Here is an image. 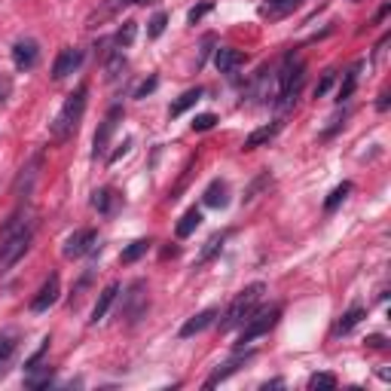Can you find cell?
I'll use <instances>...</instances> for the list:
<instances>
[{
	"label": "cell",
	"mask_w": 391,
	"mask_h": 391,
	"mask_svg": "<svg viewBox=\"0 0 391 391\" xmlns=\"http://www.w3.org/2000/svg\"><path fill=\"white\" fill-rule=\"evenodd\" d=\"M122 71H126V56H122V52H113V56L107 58V65H104V80L107 83L119 80Z\"/></svg>",
	"instance_id": "obj_21"
},
{
	"label": "cell",
	"mask_w": 391,
	"mask_h": 391,
	"mask_svg": "<svg viewBox=\"0 0 391 391\" xmlns=\"http://www.w3.org/2000/svg\"><path fill=\"white\" fill-rule=\"evenodd\" d=\"M199 224H202V211H199V208H190V211L178 220V226H174V235H178V239H187V235H193L196 229H199Z\"/></svg>",
	"instance_id": "obj_17"
},
{
	"label": "cell",
	"mask_w": 391,
	"mask_h": 391,
	"mask_svg": "<svg viewBox=\"0 0 391 391\" xmlns=\"http://www.w3.org/2000/svg\"><path fill=\"white\" fill-rule=\"evenodd\" d=\"M117 294H119V285L113 281V285H107L101 294H98V303H95V309H92V324H98V321H104V315L110 312V306H113V300H117Z\"/></svg>",
	"instance_id": "obj_14"
},
{
	"label": "cell",
	"mask_w": 391,
	"mask_h": 391,
	"mask_svg": "<svg viewBox=\"0 0 391 391\" xmlns=\"http://www.w3.org/2000/svg\"><path fill=\"white\" fill-rule=\"evenodd\" d=\"M251 358H254V351H235V355L229 358L224 367H217V370H214L211 376L205 379V388H214V385H220V382H226L229 376H233V373H239L242 367L251 361Z\"/></svg>",
	"instance_id": "obj_8"
},
{
	"label": "cell",
	"mask_w": 391,
	"mask_h": 391,
	"mask_svg": "<svg viewBox=\"0 0 391 391\" xmlns=\"http://www.w3.org/2000/svg\"><path fill=\"white\" fill-rule=\"evenodd\" d=\"M333 83H336V71H324V76L315 83V98H324L327 92H331Z\"/></svg>",
	"instance_id": "obj_32"
},
{
	"label": "cell",
	"mask_w": 391,
	"mask_h": 391,
	"mask_svg": "<svg viewBox=\"0 0 391 391\" xmlns=\"http://www.w3.org/2000/svg\"><path fill=\"white\" fill-rule=\"evenodd\" d=\"M278 128H281V122H269V126H260L254 128L248 138H244V144H242V150H257V147H263V144H269L275 135H278Z\"/></svg>",
	"instance_id": "obj_13"
},
{
	"label": "cell",
	"mask_w": 391,
	"mask_h": 391,
	"mask_svg": "<svg viewBox=\"0 0 391 391\" xmlns=\"http://www.w3.org/2000/svg\"><path fill=\"white\" fill-rule=\"evenodd\" d=\"M119 119H122V107H110V113L104 117V122H101V128L95 132V141H92V156H104V150H107V144H110V138H113V132H117V126H119Z\"/></svg>",
	"instance_id": "obj_6"
},
{
	"label": "cell",
	"mask_w": 391,
	"mask_h": 391,
	"mask_svg": "<svg viewBox=\"0 0 391 391\" xmlns=\"http://www.w3.org/2000/svg\"><path fill=\"white\" fill-rule=\"evenodd\" d=\"M229 239V233H217V235H211L208 242H205V248H202V254H199V263H205V260H211L214 254H217L220 248H224V242Z\"/></svg>",
	"instance_id": "obj_25"
},
{
	"label": "cell",
	"mask_w": 391,
	"mask_h": 391,
	"mask_svg": "<svg viewBox=\"0 0 391 391\" xmlns=\"http://www.w3.org/2000/svg\"><path fill=\"white\" fill-rule=\"evenodd\" d=\"M367 346H373V349H382V346H385V336H370V340H367Z\"/></svg>",
	"instance_id": "obj_38"
},
{
	"label": "cell",
	"mask_w": 391,
	"mask_h": 391,
	"mask_svg": "<svg viewBox=\"0 0 391 391\" xmlns=\"http://www.w3.org/2000/svg\"><path fill=\"white\" fill-rule=\"evenodd\" d=\"M379 110H388V92H385V95H379Z\"/></svg>",
	"instance_id": "obj_40"
},
{
	"label": "cell",
	"mask_w": 391,
	"mask_h": 391,
	"mask_svg": "<svg viewBox=\"0 0 391 391\" xmlns=\"http://www.w3.org/2000/svg\"><path fill=\"white\" fill-rule=\"evenodd\" d=\"M281 318V306H272V309H263V312H251L248 321L242 324V333H239V349H244V342H254L257 336L269 333Z\"/></svg>",
	"instance_id": "obj_4"
},
{
	"label": "cell",
	"mask_w": 391,
	"mask_h": 391,
	"mask_svg": "<svg viewBox=\"0 0 391 391\" xmlns=\"http://www.w3.org/2000/svg\"><path fill=\"white\" fill-rule=\"evenodd\" d=\"M6 92H10V80H3V83H0V104L6 101Z\"/></svg>",
	"instance_id": "obj_39"
},
{
	"label": "cell",
	"mask_w": 391,
	"mask_h": 391,
	"mask_svg": "<svg viewBox=\"0 0 391 391\" xmlns=\"http://www.w3.org/2000/svg\"><path fill=\"white\" fill-rule=\"evenodd\" d=\"M147 248H150V239H138V242H132L126 251H122L119 260L122 263H135V260H141L144 254H147Z\"/></svg>",
	"instance_id": "obj_23"
},
{
	"label": "cell",
	"mask_w": 391,
	"mask_h": 391,
	"mask_svg": "<svg viewBox=\"0 0 391 391\" xmlns=\"http://www.w3.org/2000/svg\"><path fill=\"white\" fill-rule=\"evenodd\" d=\"M211 10H214V3H211V0H202V3H196L193 10H190L187 22H190V25H199V22H202V19H205V15H208Z\"/></svg>",
	"instance_id": "obj_30"
},
{
	"label": "cell",
	"mask_w": 391,
	"mask_h": 391,
	"mask_svg": "<svg viewBox=\"0 0 391 391\" xmlns=\"http://www.w3.org/2000/svg\"><path fill=\"white\" fill-rule=\"evenodd\" d=\"M37 58H40V46L34 40H19L13 46V61L19 71H31L37 65Z\"/></svg>",
	"instance_id": "obj_11"
},
{
	"label": "cell",
	"mask_w": 391,
	"mask_h": 391,
	"mask_svg": "<svg viewBox=\"0 0 391 391\" xmlns=\"http://www.w3.org/2000/svg\"><path fill=\"white\" fill-rule=\"evenodd\" d=\"M92 205H95L101 214H110L113 211V205H117V193H113L110 187H104V190H95V196H92Z\"/></svg>",
	"instance_id": "obj_22"
},
{
	"label": "cell",
	"mask_w": 391,
	"mask_h": 391,
	"mask_svg": "<svg viewBox=\"0 0 391 391\" xmlns=\"http://www.w3.org/2000/svg\"><path fill=\"white\" fill-rule=\"evenodd\" d=\"M300 3H303V0H266L263 13H266V15H272V19H281V15L294 13Z\"/></svg>",
	"instance_id": "obj_20"
},
{
	"label": "cell",
	"mask_w": 391,
	"mask_h": 391,
	"mask_svg": "<svg viewBox=\"0 0 391 391\" xmlns=\"http://www.w3.org/2000/svg\"><path fill=\"white\" fill-rule=\"evenodd\" d=\"M159 86V80H156V76H150V80H144L141 83V86H138V92H135V98H147L150 95V92L153 89H156Z\"/></svg>",
	"instance_id": "obj_34"
},
{
	"label": "cell",
	"mask_w": 391,
	"mask_h": 391,
	"mask_svg": "<svg viewBox=\"0 0 391 391\" xmlns=\"http://www.w3.org/2000/svg\"><path fill=\"white\" fill-rule=\"evenodd\" d=\"M309 388L333 391L336 388V376H333V373H315V376H309Z\"/></svg>",
	"instance_id": "obj_28"
},
{
	"label": "cell",
	"mask_w": 391,
	"mask_h": 391,
	"mask_svg": "<svg viewBox=\"0 0 391 391\" xmlns=\"http://www.w3.org/2000/svg\"><path fill=\"white\" fill-rule=\"evenodd\" d=\"M199 98H202V89H187V92H183V95L178 98V101L168 107V117H181V113H187L190 107L199 101Z\"/></svg>",
	"instance_id": "obj_18"
},
{
	"label": "cell",
	"mask_w": 391,
	"mask_h": 391,
	"mask_svg": "<svg viewBox=\"0 0 391 391\" xmlns=\"http://www.w3.org/2000/svg\"><path fill=\"white\" fill-rule=\"evenodd\" d=\"M266 294V285L263 281H254V285H248L242 290L239 297H235L233 303H229V309L224 312V321H220V333L226 331H235V327H242L244 321H248V315L257 309V303L263 300Z\"/></svg>",
	"instance_id": "obj_3"
},
{
	"label": "cell",
	"mask_w": 391,
	"mask_h": 391,
	"mask_svg": "<svg viewBox=\"0 0 391 391\" xmlns=\"http://www.w3.org/2000/svg\"><path fill=\"white\" fill-rule=\"evenodd\" d=\"M364 315H367V312L361 309V306H351L346 315L340 318V324H336V333H340V336H342V333H351L358 324H361V318H364Z\"/></svg>",
	"instance_id": "obj_19"
},
{
	"label": "cell",
	"mask_w": 391,
	"mask_h": 391,
	"mask_svg": "<svg viewBox=\"0 0 391 391\" xmlns=\"http://www.w3.org/2000/svg\"><path fill=\"white\" fill-rule=\"evenodd\" d=\"M86 98H89V86L83 83V86H76L71 95H67V101L61 104L56 122H52V138L56 141H67L76 128H80V119H83V110H86Z\"/></svg>",
	"instance_id": "obj_2"
},
{
	"label": "cell",
	"mask_w": 391,
	"mask_h": 391,
	"mask_svg": "<svg viewBox=\"0 0 391 391\" xmlns=\"http://www.w3.org/2000/svg\"><path fill=\"white\" fill-rule=\"evenodd\" d=\"M31 235H34V220L28 211H15L6 217V224L0 226V266L3 269L28 251Z\"/></svg>",
	"instance_id": "obj_1"
},
{
	"label": "cell",
	"mask_w": 391,
	"mask_h": 391,
	"mask_svg": "<svg viewBox=\"0 0 391 391\" xmlns=\"http://www.w3.org/2000/svg\"><path fill=\"white\" fill-rule=\"evenodd\" d=\"M165 25H168V15H165V13H156V15L150 19V25H147V37H153V40H156V37H163Z\"/></svg>",
	"instance_id": "obj_31"
},
{
	"label": "cell",
	"mask_w": 391,
	"mask_h": 391,
	"mask_svg": "<svg viewBox=\"0 0 391 391\" xmlns=\"http://www.w3.org/2000/svg\"><path fill=\"white\" fill-rule=\"evenodd\" d=\"M214 122H217L214 113H199L193 119V132H208V128H214Z\"/></svg>",
	"instance_id": "obj_33"
},
{
	"label": "cell",
	"mask_w": 391,
	"mask_h": 391,
	"mask_svg": "<svg viewBox=\"0 0 391 391\" xmlns=\"http://www.w3.org/2000/svg\"><path fill=\"white\" fill-rule=\"evenodd\" d=\"M214 318H217V309H205V312H199V315H193V318L187 321V324L181 327V336H183V340H190V336L202 333L205 327H211V324H214Z\"/></svg>",
	"instance_id": "obj_16"
},
{
	"label": "cell",
	"mask_w": 391,
	"mask_h": 391,
	"mask_svg": "<svg viewBox=\"0 0 391 391\" xmlns=\"http://www.w3.org/2000/svg\"><path fill=\"white\" fill-rule=\"evenodd\" d=\"M28 388H43V385H49L52 382V370L49 367H43V373H34V370H28Z\"/></svg>",
	"instance_id": "obj_29"
},
{
	"label": "cell",
	"mask_w": 391,
	"mask_h": 391,
	"mask_svg": "<svg viewBox=\"0 0 391 391\" xmlns=\"http://www.w3.org/2000/svg\"><path fill=\"white\" fill-rule=\"evenodd\" d=\"M98 248V233L95 229H76L74 235H67V242H65V257L67 260H80V257H86L89 251H95Z\"/></svg>",
	"instance_id": "obj_5"
},
{
	"label": "cell",
	"mask_w": 391,
	"mask_h": 391,
	"mask_svg": "<svg viewBox=\"0 0 391 391\" xmlns=\"http://www.w3.org/2000/svg\"><path fill=\"white\" fill-rule=\"evenodd\" d=\"M147 285L144 281H135L132 288H128V294H126V309H122V318H128V321H138L147 312Z\"/></svg>",
	"instance_id": "obj_10"
},
{
	"label": "cell",
	"mask_w": 391,
	"mask_h": 391,
	"mask_svg": "<svg viewBox=\"0 0 391 391\" xmlns=\"http://www.w3.org/2000/svg\"><path fill=\"white\" fill-rule=\"evenodd\" d=\"M128 147H132V141H122V147H119V150H117V153H113V156H110V163H117L119 156H126V153H128Z\"/></svg>",
	"instance_id": "obj_37"
},
{
	"label": "cell",
	"mask_w": 391,
	"mask_h": 391,
	"mask_svg": "<svg viewBox=\"0 0 391 391\" xmlns=\"http://www.w3.org/2000/svg\"><path fill=\"white\" fill-rule=\"evenodd\" d=\"M211 46H214V37L208 34V37H205V40H202V56H199V61H196V67H202V61H205V58H208V52H211Z\"/></svg>",
	"instance_id": "obj_35"
},
{
	"label": "cell",
	"mask_w": 391,
	"mask_h": 391,
	"mask_svg": "<svg viewBox=\"0 0 391 391\" xmlns=\"http://www.w3.org/2000/svg\"><path fill=\"white\" fill-rule=\"evenodd\" d=\"M349 193H351V183H349V181H342L340 187H336L333 193L324 199V211H336L342 202H346V196H349Z\"/></svg>",
	"instance_id": "obj_24"
},
{
	"label": "cell",
	"mask_w": 391,
	"mask_h": 391,
	"mask_svg": "<svg viewBox=\"0 0 391 391\" xmlns=\"http://www.w3.org/2000/svg\"><path fill=\"white\" fill-rule=\"evenodd\" d=\"M10 351H13V340H10V336H0V361H6V358H10Z\"/></svg>",
	"instance_id": "obj_36"
},
{
	"label": "cell",
	"mask_w": 391,
	"mask_h": 391,
	"mask_svg": "<svg viewBox=\"0 0 391 391\" xmlns=\"http://www.w3.org/2000/svg\"><path fill=\"white\" fill-rule=\"evenodd\" d=\"M135 34H138V25H135V22H122V28L117 31V37H113V43H117L119 49H126V46H132Z\"/></svg>",
	"instance_id": "obj_26"
},
{
	"label": "cell",
	"mask_w": 391,
	"mask_h": 391,
	"mask_svg": "<svg viewBox=\"0 0 391 391\" xmlns=\"http://www.w3.org/2000/svg\"><path fill=\"white\" fill-rule=\"evenodd\" d=\"M358 71H361V65H355V67H351V71L346 74V80H342V86H340V95H336L340 101H346V98H351V92L358 89Z\"/></svg>",
	"instance_id": "obj_27"
},
{
	"label": "cell",
	"mask_w": 391,
	"mask_h": 391,
	"mask_svg": "<svg viewBox=\"0 0 391 391\" xmlns=\"http://www.w3.org/2000/svg\"><path fill=\"white\" fill-rule=\"evenodd\" d=\"M58 294H61V278H58L56 272H52L49 278L43 281V288L37 290V297H34V300H31V312H37V315H40V312H46V309H49V306H56Z\"/></svg>",
	"instance_id": "obj_9"
},
{
	"label": "cell",
	"mask_w": 391,
	"mask_h": 391,
	"mask_svg": "<svg viewBox=\"0 0 391 391\" xmlns=\"http://www.w3.org/2000/svg\"><path fill=\"white\" fill-rule=\"evenodd\" d=\"M83 49H74V46H65V49L58 52L56 65H52V80H65V76H71L74 71H80L83 65Z\"/></svg>",
	"instance_id": "obj_7"
},
{
	"label": "cell",
	"mask_w": 391,
	"mask_h": 391,
	"mask_svg": "<svg viewBox=\"0 0 391 391\" xmlns=\"http://www.w3.org/2000/svg\"><path fill=\"white\" fill-rule=\"evenodd\" d=\"M214 65H217L220 74H233L235 67L244 65V52L233 49V46H224V49H217V56H214Z\"/></svg>",
	"instance_id": "obj_12"
},
{
	"label": "cell",
	"mask_w": 391,
	"mask_h": 391,
	"mask_svg": "<svg viewBox=\"0 0 391 391\" xmlns=\"http://www.w3.org/2000/svg\"><path fill=\"white\" fill-rule=\"evenodd\" d=\"M202 202L208 205V208H226V205H229V187H226V181H211L208 190H205V196H202Z\"/></svg>",
	"instance_id": "obj_15"
}]
</instances>
